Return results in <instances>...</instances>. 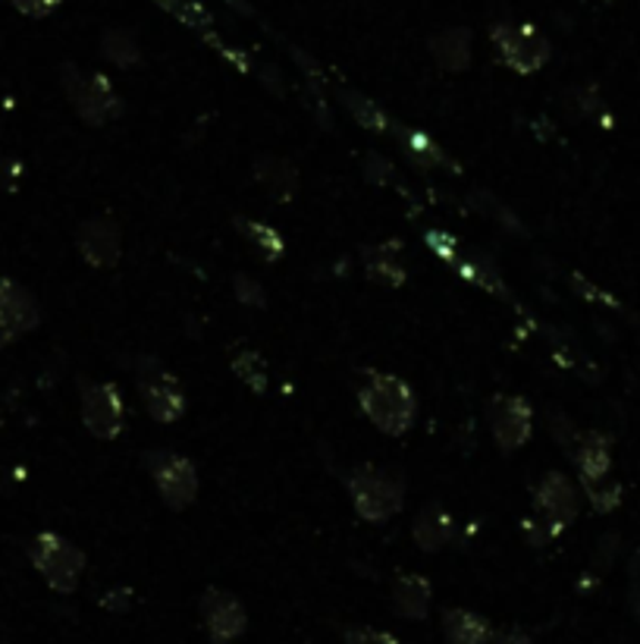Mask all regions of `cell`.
<instances>
[{"label":"cell","instance_id":"1","mask_svg":"<svg viewBox=\"0 0 640 644\" xmlns=\"http://www.w3.org/2000/svg\"><path fill=\"white\" fill-rule=\"evenodd\" d=\"M358 406L364 416L371 418V425L390 437L412 431L417 418L415 390L390 371H364Z\"/></svg>","mask_w":640,"mask_h":644},{"label":"cell","instance_id":"2","mask_svg":"<svg viewBox=\"0 0 640 644\" xmlns=\"http://www.w3.org/2000/svg\"><path fill=\"white\" fill-rule=\"evenodd\" d=\"M346 488L355 513L364 523H390L393 516L402 513V504H405L402 475H396L393 469H381V466H358L348 475Z\"/></svg>","mask_w":640,"mask_h":644},{"label":"cell","instance_id":"3","mask_svg":"<svg viewBox=\"0 0 640 644\" xmlns=\"http://www.w3.org/2000/svg\"><path fill=\"white\" fill-rule=\"evenodd\" d=\"M29 559L36 573L48 582V588L57 594H72L86 573V554L57 531H41L29 544Z\"/></svg>","mask_w":640,"mask_h":644},{"label":"cell","instance_id":"4","mask_svg":"<svg viewBox=\"0 0 640 644\" xmlns=\"http://www.w3.org/2000/svg\"><path fill=\"white\" fill-rule=\"evenodd\" d=\"M63 91L70 98L72 110L88 123V126H105L117 120L122 114L120 91L107 79L105 72H86L76 64L63 67Z\"/></svg>","mask_w":640,"mask_h":644},{"label":"cell","instance_id":"5","mask_svg":"<svg viewBox=\"0 0 640 644\" xmlns=\"http://www.w3.org/2000/svg\"><path fill=\"white\" fill-rule=\"evenodd\" d=\"M490 38L500 51V60L512 72L534 76L550 64V38L531 22H500L490 29Z\"/></svg>","mask_w":640,"mask_h":644},{"label":"cell","instance_id":"6","mask_svg":"<svg viewBox=\"0 0 640 644\" xmlns=\"http://www.w3.org/2000/svg\"><path fill=\"white\" fill-rule=\"evenodd\" d=\"M145 466L151 471L157 494L164 506L170 509H189L198 497V471L189 456L174 453V450H151L145 453Z\"/></svg>","mask_w":640,"mask_h":644},{"label":"cell","instance_id":"7","mask_svg":"<svg viewBox=\"0 0 640 644\" xmlns=\"http://www.w3.org/2000/svg\"><path fill=\"white\" fill-rule=\"evenodd\" d=\"M578 506H581V497L571 485L569 478L562 471H547V478L536 485L534 490V519L528 525H536L540 528V540H550L553 535H559L565 525L574 523L578 516Z\"/></svg>","mask_w":640,"mask_h":644},{"label":"cell","instance_id":"8","mask_svg":"<svg viewBox=\"0 0 640 644\" xmlns=\"http://www.w3.org/2000/svg\"><path fill=\"white\" fill-rule=\"evenodd\" d=\"M136 383H139L141 402H145L148 416L155 418L157 425H174L186 416V393L167 368L145 359L136 371Z\"/></svg>","mask_w":640,"mask_h":644},{"label":"cell","instance_id":"9","mask_svg":"<svg viewBox=\"0 0 640 644\" xmlns=\"http://www.w3.org/2000/svg\"><path fill=\"white\" fill-rule=\"evenodd\" d=\"M79 397H82V425L88 435L98 440H117L122 435V418H126L120 387L110 381H82Z\"/></svg>","mask_w":640,"mask_h":644},{"label":"cell","instance_id":"10","mask_svg":"<svg viewBox=\"0 0 640 644\" xmlns=\"http://www.w3.org/2000/svg\"><path fill=\"white\" fill-rule=\"evenodd\" d=\"M490 431L502 453L521 450L534 431V409L524 397H496L490 409Z\"/></svg>","mask_w":640,"mask_h":644},{"label":"cell","instance_id":"11","mask_svg":"<svg viewBox=\"0 0 640 644\" xmlns=\"http://www.w3.org/2000/svg\"><path fill=\"white\" fill-rule=\"evenodd\" d=\"M201 619H205V628H208L210 642L214 644H229L236 642L239 635L248 626V616H245V607L239 604V597H233L229 592H220V588H208L201 594Z\"/></svg>","mask_w":640,"mask_h":644},{"label":"cell","instance_id":"12","mask_svg":"<svg viewBox=\"0 0 640 644\" xmlns=\"http://www.w3.org/2000/svg\"><path fill=\"white\" fill-rule=\"evenodd\" d=\"M76 248L91 267L98 271H110L120 262L122 236L117 221L110 217H88L82 227L76 230Z\"/></svg>","mask_w":640,"mask_h":644},{"label":"cell","instance_id":"13","mask_svg":"<svg viewBox=\"0 0 640 644\" xmlns=\"http://www.w3.org/2000/svg\"><path fill=\"white\" fill-rule=\"evenodd\" d=\"M0 321L17 336L36 331L41 324V309L32 290H26L17 280L0 277Z\"/></svg>","mask_w":640,"mask_h":644},{"label":"cell","instance_id":"14","mask_svg":"<svg viewBox=\"0 0 640 644\" xmlns=\"http://www.w3.org/2000/svg\"><path fill=\"white\" fill-rule=\"evenodd\" d=\"M443 632H446V644H493L496 638V628L490 626L484 616L459 607L443 613Z\"/></svg>","mask_w":640,"mask_h":644},{"label":"cell","instance_id":"15","mask_svg":"<svg viewBox=\"0 0 640 644\" xmlns=\"http://www.w3.org/2000/svg\"><path fill=\"white\" fill-rule=\"evenodd\" d=\"M433 588L424 575L402 573L393 585V604H396L398 616L405 619H424L427 609H431Z\"/></svg>","mask_w":640,"mask_h":644},{"label":"cell","instance_id":"16","mask_svg":"<svg viewBox=\"0 0 640 644\" xmlns=\"http://www.w3.org/2000/svg\"><path fill=\"white\" fill-rule=\"evenodd\" d=\"M571 459H574V466L581 471V478H584V485H597V481H603L605 475H609V466H612V453H609V440L603 435H584L578 440V447L569 450Z\"/></svg>","mask_w":640,"mask_h":644},{"label":"cell","instance_id":"17","mask_svg":"<svg viewBox=\"0 0 640 644\" xmlns=\"http://www.w3.org/2000/svg\"><path fill=\"white\" fill-rule=\"evenodd\" d=\"M431 53L443 70H467V64H471V32L467 29H446V32L433 36Z\"/></svg>","mask_w":640,"mask_h":644},{"label":"cell","instance_id":"18","mask_svg":"<svg viewBox=\"0 0 640 644\" xmlns=\"http://www.w3.org/2000/svg\"><path fill=\"white\" fill-rule=\"evenodd\" d=\"M255 176L264 189L270 192L277 202H289L298 189V174L289 160H279V157H258L255 160Z\"/></svg>","mask_w":640,"mask_h":644},{"label":"cell","instance_id":"19","mask_svg":"<svg viewBox=\"0 0 640 644\" xmlns=\"http://www.w3.org/2000/svg\"><path fill=\"white\" fill-rule=\"evenodd\" d=\"M412 535H415L421 550L433 554V550L446 547V540L452 538V516L446 509H440V506H427L424 513H417Z\"/></svg>","mask_w":640,"mask_h":644},{"label":"cell","instance_id":"20","mask_svg":"<svg viewBox=\"0 0 640 644\" xmlns=\"http://www.w3.org/2000/svg\"><path fill=\"white\" fill-rule=\"evenodd\" d=\"M396 252L398 243H386L381 248H374L371 258H367V277L374 280V283L390 286V290L402 286L408 280V274H405V264L396 262Z\"/></svg>","mask_w":640,"mask_h":644},{"label":"cell","instance_id":"21","mask_svg":"<svg viewBox=\"0 0 640 644\" xmlns=\"http://www.w3.org/2000/svg\"><path fill=\"white\" fill-rule=\"evenodd\" d=\"M236 230L252 243V248L258 252L264 262H277V258H283L286 243H283V236H279L274 227L258 224V221H243V217H236Z\"/></svg>","mask_w":640,"mask_h":644},{"label":"cell","instance_id":"22","mask_svg":"<svg viewBox=\"0 0 640 644\" xmlns=\"http://www.w3.org/2000/svg\"><path fill=\"white\" fill-rule=\"evenodd\" d=\"M339 98H343V105H346V110L352 114V120L358 123V126H364V129H374V133L396 129V126H393V120H390V114H386L383 107L374 105L371 98H364V95L352 91V88H346Z\"/></svg>","mask_w":640,"mask_h":644},{"label":"cell","instance_id":"23","mask_svg":"<svg viewBox=\"0 0 640 644\" xmlns=\"http://www.w3.org/2000/svg\"><path fill=\"white\" fill-rule=\"evenodd\" d=\"M233 371H236V378H239L248 390H255L258 397H264V393L270 390V368H267V362H264V355H260L258 349L236 352Z\"/></svg>","mask_w":640,"mask_h":644},{"label":"cell","instance_id":"24","mask_svg":"<svg viewBox=\"0 0 640 644\" xmlns=\"http://www.w3.org/2000/svg\"><path fill=\"white\" fill-rule=\"evenodd\" d=\"M105 57L110 64H117L120 70H129L141 60V51L136 38L129 36L126 29H110V32H105Z\"/></svg>","mask_w":640,"mask_h":644},{"label":"cell","instance_id":"25","mask_svg":"<svg viewBox=\"0 0 640 644\" xmlns=\"http://www.w3.org/2000/svg\"><path fill=\"white\" fill-rule=\"evenodd\" d=\"M402 136H405V148H408L421 164H427V167H443V164H450V155H446L436 142L427 139V136H421V133H402Z\"/></svg>","mask_w":640,"mask_h":644},{"label":"cell","instance_id":"26","mask_svg":"<svg viewBox=\"0 0 640 644\" xmlns=\"http://www.w3.org/2000/svg\"><path fill=\"white\" fill-rule=\"evenodd\" d=\"M164 10H170L179 22H186L191 29H198V32H208L210 29V17L198 7V3H191V0H157Z\"/></svg>","mask_w":640,"mask_h":644},{"label":"cell","instance_id":"27","mask_svg":"<svg viewBox=\"0 0 640 644\" xmlns=\"http://www.w3.org/2000/svg\"><path fill=\"white\" fill-rule=\"evenodd\" d=\"M22 17L29 19H45L51 17L53 10L60 7V0H10Z\"/></svg>","mask_w":640,"mask_h":644},{"label":"cell","instance_id":"28","mask_svg":"<svg viewBox=\"0 0 640 644\" xmlns=\"http://www.w3.org/2000/svg\"><path fill=\"white\" fill-rule=\"evenodd\" d=\"M346 644H398L390 632L383 628H348Z\"/></svg>","mask_w":640,"mask_h":644},{"label":"cell","instance_id":"29","mask_svg":"<svg viewBox=\"0 0 640 644\" xmlns=\"http://www.w3.org/2000/svg\"><path fill=\"white\" fill-rule=\"evenodd\" d=\"M233 283H236V293H239V302H245V305H264V290H260L258 283H255V280L252 277H243V274H239V277L233 280Z\"/></svg>","mask_w":640,"mask_h":644},{"label":"cell","instance_id":"30","mask_svg":"<svg viewBox=\"0 0 640 644\" xmlns=\"http://www.w3.org/2000/svg\"><path fill=\"white\" fill-rule=\"evenodd\" d=\"M19 176V167L13 160H0V189H13V179Z\"/></svg>","mask_w":640,"mask_h":644},{"label":"cell","instance_id":"31","mask_svg":"<svg viewBox=\"0 0 640 644\" xmlns=\"http://www.w3.org/2000/svg\"><path fill=\"white\" fill-rule=\"evenodd\" d=\"M493 644H531L528 635H521V632H505V635H496Z\"/></svg>","mask_w":640,"mask_h":644},{"label":"cell","instance_id":"32","mask_svg":"<svg viewBox=\"0 0 640 644\" xmlns=\"http://www.w3.org/2000/svg\"><path fill=\"white\" fill-rule=\"evenodd\" d=\"M13 340H17V333L10 331V328H7V324H3V321H0V349H3V347H10V343H13Z\"/></svg>","mask_w":640,"mask_h":644}]
</instances>
